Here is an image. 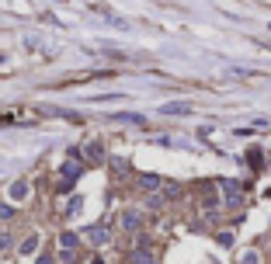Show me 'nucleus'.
<instances>
[{
	"label": "nucleus",
	"mask_w": 271,
	"mask_h": 264,
	"mask_svg": "<svg viewBox=\"0 0 271 264\" xmlns=\"http://www.w3.org/2000/svg\"><path fill=\"white\" fill-rule=\"evenodd\" d=\"M215 240H219L223 247H230L233 244V233H215Z\"/></svg>",
	"instance_id": "ddd939ff"
},
{
	"label": "nucleus",
	"mask_w": 271,
	"mask_h": 264,
	"mask_svg": "<svg viewBox=\"0 0 271 264\" xmlns=\"http://www.w3.org/2000/svg\"><path fill=\"white\" fill-rule=\"evenodd\" d=\"M28 195H32V184H28V181H14V184H11V202H24Z\"/></svg>",
	"instance_id": "39448f33"
},
{
	"label": "nucleus",
	"mask_w": 271,
	"mask_h": 264,
	"mask_svg": "<svg viewBox=\"0 0 271 264\" xmlns=\"http://www.w3.org/2000/svg\"><path fill=\"white\" fill-rule=\"evenodd\" d=\"M7 247H11V236H7V233H0V250H7Z\"/></svg>",
	"instance_id": "2eb2a0df"
},
{
	"label": "nucleus",
	"mask_w": 271,
	"mask_h": 264,
	"mask_svg": "<svg viewBox=\"0 0 271 264\" xmlns=\"http://www.w3.org/2000/svg\"><path fill=\"white\" fill-rule=\"evenodd\" d=\"M160 112H164V115H188V112H192V104H188V101H174V104H164Z\"/></svg>",
	"instance_id": "0eeeda50"
},
{
	"label": "nucleus",
	"mask_w": 271,
	"mask_h": 264,
	"mask_svg": "<svg viewBox=\"0 0 271 264\" xmlns=\"http://www.w3.org/2000/svg\"><path fill=\"white\" fill-rule=\"evenodd\" d=\"M35 250H39V233H28L21 240V254H35Z\"/></svg>",
	"instance_id": "6e6552de"
},
{
	"label": "nucleus",
	"mask_w": 271,
	"mask_h": 264,
	"mask_svg": "<svg viewBox=\"0 0 271 264\" xmlns=\"http://www.w3.org/2000/svg\"><path fill=\"white\" fill-rule=\"evenodd\" d=\"M14 216V205H7V202H0V219H11Z\"/></svg>",
	"instance_id": "f8f14e48"
},
{
	"label": "nucleus",
	"mask_w": 271,
	"mask_h": 264,
	"mask_svg": "<svg viewBox=\"0 0 271 264\" xmlns=\"http://www.w3.org/2000/svg\"><path fill=\"white\" fill-rule=\"evenodd\" d=\"M132 264H160V261H156V254L150 250V247H143V250L132 254Z\"/></svg>",
	"instance_id": "423d86ee"
},
{
	"label": "nucleus",
	"mask_w": 271,
	"mask_h": 264,
	"mask_svg": "<svg viewBox=\"0 0 271 264\" xmlns=\"http://www.w3.org/2000/svg\"><path fill=\"white\" fill-rule=\"evenodd\" d=\"M240 264H261L257 250H247V254H240Z\"/></svg>",
	"instance_id": "9d476101"
},
{
	"label": "nucleus",
	"mask_w": 271,
	"mask_h": 264,
	"mask_svg": "<svg viewBox=\"0 0 271 264\" xmlns=\"http://www.w3.org/2000/svg\"><path fill=\"white\" fill-rule=\"evenodd\" d=\"M139 226H143V216H139L136 208H125V212H122V229H129V233H136Z\"/></svg>",
	"instance_id": "20e7f679"
},
{
	"label": "nucleus",
	"mask_w": 271,
	"mask_h": 264,
	"mask_svg": "<svg viewBox=\"0 0 271 264\" xmlns=\"http://www.w3.org/2000/svg\"><path fill=\"white\" fill-rule=\"evenodd\" d=\"M39 264H59V261L52 257V254H42V257H39Z\"/></svg>",
	"instance_id": "4468645a"
},
{
	"label": "nucleus",
	"mask_w": 271,
	"mask_h": 264,
	"mask_svg": "<svg viewBox=\"0 0 271 264\" xmlns=\"http://www.w3.org/2000/svg\"><path fill=\"white\" fill-rule=\"evenodd\" d=\"M77 244H80L77 233H70V229H66V233H59V247H63V250H73Z\"/></svg>",
	"instance_id": "1a4fd4ad"
},
{
	"label": "nucleus",
	"mask_w": 271,
	"mask_h": 264,
	"mask_svg": "<svg viewBox=\"0 0 271 264\" xmlns=\"http://www.w3.org/2000/svg\"><path fill=\"white\" fill-rule=\"evenodd\" d=\"M84 236H87L94 247H104L108 240H112V229H108V226H87V229H84Z\"/></svg>",
	"instance_id": "f03ea898"
},
{
	"label": "nucleus",
	"mask_w": 271,
	"mask_h": 264,
	"mask_svg": "<svg viewBox=\"0 0 271 264\" xmlns=\"http://www.w3.org/2000/svg\"><path fill=\"white\" fill-rule=\"evenodd\" d=\"M219 188L226 191V205L230 208L243 205V188H240V181H219Z\"/></svg>",
	"instance_id": "f257e3e1"
},
{
	"label": "nucleus",
	"mask_w": 271,
	"mask_h": 264,
	"mask_svg": "<svg viewBox=\"0 0 271 264\" xmlns=\"http://www.w3.org/2000/svg\"><path fill=\"white\" fill-rule=\"evenodd\" d=\"M136 184H139L143 191H160L164 188V177H160V174H139Z\"/></svg>",
	"instance_id": "7ed1b4c3"
},
{
	"label": "nucleus",
	"mask_w": 271,
	"mask_h": 264,
	"mask_svg": "<svg viewBox=\"0 0 271 264\" xmlns=\"http://www.w3.org/2000/svg\"><path fill=\"white\" fill-rule=\"evenodd\" d=\"M0 63H4V56H0Z\"/></svg>",
	"instance_id": "dca6fc26"
},
{
	"label": "nucleus",
	"mask_w": 271,
	"mask_h": 264,
	"mask_svg": "<svg viewBox=\"0 0 271 264\" xmlns=\"http://www.w3.org/2000/svg\"><path fill=\"white\" fill-rule=\"evenodd\" d=\"M87 156H91V160H101V156H104V153H101V143H91V146H87Z\"/></svg>",
	"instance_id": "9b49d317"
}]
</instances>
